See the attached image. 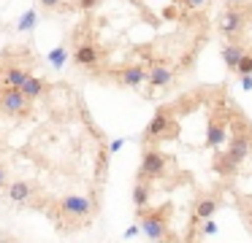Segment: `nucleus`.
<instances>
[{"mask_svg": "<svg viewBox=\"0 0 252 243\" xmlns=\"http://www.w3.org/2000/svg\"><path fill=\"white\" fill-rule=\"evenodd\" d=\"M252 149V122L225 89H195L155 111L141 135L133 211L152 243H203Z\"/></svg>", "mask_w": 252, "mask_h": 243, "instance_id": "nucleus-1", "label": "nucleus"}, {"mask_svg": "<svg viewBox=\"0 0 252 243\" xmlns=\"http://www.w3.org/2000/svg\"><path fill=\"white\" fill-rule=\"evenodd\" d=\"M220 35L222 62L239 79H252V0H225Z\"/></svg>", "mask_w": 252, "mask_h": 243, "instance_id": "nucleus-2", "label": "nucleus"}, {"mask_svg": "<svg viewBox=\"0 0 252 243\" xmlns=\"http://www.w3.org/2000/svg\"><path fill=\"white\" fill-rule=\"evenodd\" d=\"M230 203H233L241 224H244L252 235V149H250V154H247L244 165H241L239 176H236L233 189H230Z\"/></svg>", "mask_w": 252, "mask_h": 243, "instance_id": "nucleus-3", "label": "nucleus"}, {"mask_svg": "<svg viewBox=\"0 0 252 243\" xmlns=\"http://www.w3.org/2000/svg\"><path fill=\"white\" fill-rule=\"evenodd\" d=\"M0 111L6 116H28L33 111V100L22 95V89H8V86H0Z\"/></svg>", "mask_w": 252, "mask_h": 243, "instance_id": "nucleus-4", "label": "nucleus"}, {"mask_svg": "<svg viewBox=\"0 0 252 243\" xmlns=\"http://www.w3.org/2000/svg\"><path fill=\"white\" fill-rule=\"evenodd\" d=\"M30 76L33 73H30L28 65H11V68L3 70V86H8V89H22Z\"/></svg>", "mask_w": 252, "mask_h": 243, "instance_id": "nucleus-5", "label": "nucleus"}, {"mask_svg": "<svg viewBox=\"0 0 252 243\" xmlns=\"http://www.w3.org/2000/svg\"><path fill=\"white\" fill-rule=\"evenodd\" d=\"M46 92H49V84H46V79H41V76H30L22 86V95L28 97V100H41V97H46Z\"/></svg>", "mask_w": 252, "mask_h": 243, "instance_id": "nucleus-6", "label": "nucleus"}, {"mask_svg": "<svg viewBox=\"0 0 252 243\" xmlns=\"http://www.w3.org/2000/svg\"><path fill=\"white\" fill-rule=\"evenodd\" d=\"M68 52H71L68 46H57V49H52V52H49V62H52V68L60 70L63 65L68 62Z\"/></svg>", "mask_w": 252, "mask_h": 243, "instance_id": "nucleus-7", "label": "nucleus"}, {"mask_svg": "<svg viewBox=\"0 0 252 243\" xmlns=\"http://www.w3.org/2000/svg\"><path fill=\"white\" fill-rule=\"evenodd\" d=\"M35 19H38V16H35V11H33V8L25 11V14L19 16V22H17V30H22V32L33 30V27H35Z\"/></svg>", "mask_w": 252, "mask_h": 243, "instance_id": "nucleus-8", "label": "nucleus"}, {"mask_svg": "<svg viewBox=\"0 0 252 243\" xmlns=\"http://www.w3.org/2000/svg\"><path fill=\"white\" fill-rule=\"evenodd\" d=\"M11 181H14V178L8 176V170L0 165V189H8V184H11Z\"/></svg>", "mask_w": 252, "mask_h": 243, "instance_id": "nucleus-9", "label": "nucleus"}, {"mask_svg": "<svg viewBox=\"0 0 252 243\" xmlns=\"http://www.w3.org/2000/svg\"><path fill=\"white\" fill-rule=\"evenodd\" d=\"M41 5H44L46 11H57L63 5V0H41Z\"/></svg>", "mask_w": 252, "mask_h": 243, "instance_id": "nucleus-10", "label": "nucleus"}]
</instances>
